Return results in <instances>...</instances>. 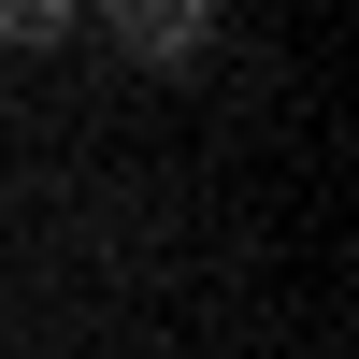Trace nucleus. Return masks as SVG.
<instances>
[{
	"label": "nucleus",
	"instance_id": "nucleus-1",
	"mask_svg": "<svg viewBox=\"0 0 359 359\" xmlns=\"http://www.w3.org/2000/svg\"><path fill=\"white\" fill-rule=\"evenodd\" d=\"M115 43H130V57H201V15H187V0H130Z\"/></svg>",
	"mask_w": 359,
	"mask_h": 359
}]
</instances>
